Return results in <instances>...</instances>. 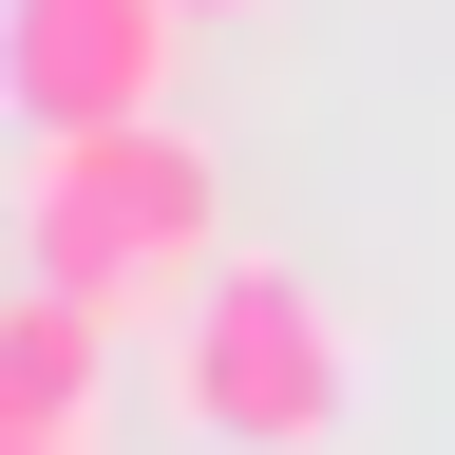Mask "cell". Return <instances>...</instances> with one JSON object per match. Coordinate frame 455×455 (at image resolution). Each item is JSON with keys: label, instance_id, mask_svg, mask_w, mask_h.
<instances>
[{"label": "cell", "instance_id": "7a4b0ae2", "mask_svg": "<svg viewBox=\"0 0 455 455\" xmlns=\"http://www.w3.org/2000/svg\"><path fill=\"white\" fill-rule=\"evenodd\" d=\"M171 398H190L209 455H341V418H361V341H341V304L304 266L228 247L190 284V323H171Z\"/></svg>", "mask_w": 455, "mask_h": 455}, {"label": "cell", "instance_id": "277c9868", "mask_svg": "<svg viewBox=\"0 0 455 455\" xmlns=\"http://www.w3.org/2000/svg\"><path fill=\"white\" fill-rule=\"evenodd\" d=\"M95 341H114V304L20 266V304H0V436H76L95 418Z\"/></svg>", "mask_w": 455, "mask_h": 455}, {"label": "cell", "instance_id": "5b68a950", "mask_svg": "<svg viewBox=\"0 0 455 455\" xmlns=\"http://www.w3.org/2000/svg\"><path fill=\"white\" fill-rule=\"evenodd\" d=\"M0 455H95V418H76V436H0Z\"/></svg>", "mask_w": 455, "mask_h": 455}, {"label": "cell", "instance_id": "3957f363", "mask_svg": "<svg viewBox=\"0 0 455 455\" xmlns=\"http://www.w3.org/2000/svg\"><path fill=\"white\" fill-rule=\"evenodd\" d=\"M171 57H190V0H0V76H20V133L171 114Z\"/></svg>", "mask_w": 455, "mask_h": 455}, {"label": "cell", "instance_id": "8992f818", "mask_svg": "<svg viewBox=\"0 0 455 455\" xmlns=\"http://www.w3.org/2000/svg\"><path fill=\"white\" fill-rule=\"evenodd\" d=\"M190 20H247V0H190Z\"/></svg>", "mask_w": 455, "mask_h": 455}, {"label": "cell", "instance_id": "6da1fadb", "mask_svg": "<svg viewBox=\"0 0 455 455\" xmlns=\"http://www.w3.org/2000/svg\"><path fill=\"white\" fill-rule=\"evenodd\" d=\"M20 266L76 284V304H190L228 266V152L190 114H95V133H38L20 152Z\"/></svg>", "mask_w": 455, "mask_h": 455}]
</instances>
